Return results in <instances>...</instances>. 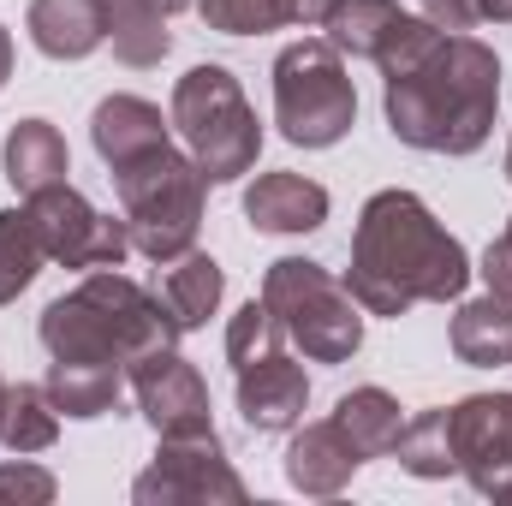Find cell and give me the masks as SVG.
<instances>
[{
    "label": "cell",
    "mask_w": 512,
    "mask_h": 506,
    "mask_svg": "<svg viewBox=\"0 0 512 506\" xmlns=\"http://www.w3.org/2000/svg\"><path fill=\"white\" fill-rule=\"evenodd\" d=\"M274 126L292 149H334L358 126V84L328 36L286 42L274 60Z\"/></svg>",
    "instance_id": "cell-7"
},
{
    "label": "cell",
    "mask_w": 512,
    "mask_h": 506,
    "mask_svg": "<svg viewBox=\"0 0 512 506\" xmlns=\"http://www.w3.org/2000/svg\"><path fill=\"white\" fill-rule=\"evenodd\" d=\"M48 399L60 405V417H78V423H90V417H108L114 405H120V393H126V370L120 364H78V358H48Z\"/></svg>",
    "instance_id": "cell-20"
},
{
    "label": "cell",
    "mask_w": 512,
    "mask_h": 506,
    "mask_svg": "<svg viewBox=\"0 0 512 506\" xmlns=\"http://www.w3.org/2000/svg\"><path fill=\"white\" fill-rule=\"evenodd\" d=\"M447 423H453L459 477L495 501L512 483V393H465L447 411Z\"/></svg>",
    "instance_id": "cell-11"
},
{
    "label": "cell",
    "mask_w": 512,
    "mask_h": 506,
    "mask_svg": "<svg viewBox=\"0 0 512 506\" xmlns=\"http://www.w3.org/2000/svg\"><path fill=\"white\" fill-rule=\"evenodd\" d=\"M334 0H197L203 24L221 30V36H268V30H286V24H304V30H322Z\"/></svg>",
    "instance_id": "cell-22"
},
{
    "label": "cell",
    "mask_w": 512,
    "mask_h": 506,
    "mask_svg": "<svg viewBox=\"0 0 512 506\" xmlns=\"http://www.w3.org/2000/svg\"><path fill=\"white\" fill-rule=\"evenodd\" d=\"M90 143H96V155L108 161V173H120L131 161L167 149V143H173V120H167L149 96L114 90V96H102L96 114H90Z\"/></svg>",
    "instance_id": "cell-15"
},
{
    "label": "cell",
    "mask_w": 512,
    "mask_h": 506,
    "mask_svg": "<svg viewBox=\"0 0 512 506\" xmlns=\"http://www.w3.org/2000/svg\"><path fill=\"white\" fill-rule=\"evenodd\" d=\"M262 304L310 364H352L364 352V304L310 256H274L262 268Z\"/></svg>",
    "instance_id": "cell-6"
},
{
    "label": "cell",
    "mask_w": 512,
    "mask_h": 506,
    "mask_svg": "<svg viewBox=\"0 0 512 506\" xmlns=\"http://www.w3.org/2000/svg\"><path fill=\"white\" fill-rule=\"evenodd\" d=\"M495 501H512V483H507V489H501V495H495Z\"/></svg>",
    "instance_id": "cell-37"
},
{
    "label": "cell",
    "mask_w": 512,
    "mask_h": 506,
    "mask_svg": "<svg viewBox=\"0 0 512 506\" xmlns=\"http://www.w3.org/2000/svg\"><path fill=\"white\" fill-rule=\"evenodd\" d=\"M60 495V477L30 465V453H18V465H0V501H30V506H48Z\"/></svg>",
    "instance_id": "cell-29"
},
{
    "label": "cell",
    "mask_w": 512,
    "mask_h": 506,
    "mask_svg": "<svg viewBox=\"0 0 512 506\" xmlns=\"http://www.w3.org/2000/svg\"><path fill=\"white\" fill-rule=\"evenodd\" d=\"M137 506H239L251 501L245 477L233 471L227 447L215 429H191V435H161L149 471L131 483Z\"/></svg>",
    "instance_id": "cell-8"
},
{
    "label": "cell",
    "mask_w": 512,
    "mask_h": 506,
    "mask_svg": "<svg viewBox=\"0 0 512 506\" xmlns=\"http://www.w3.org/2000/svg\"><path fill=\"white\" fill-rule=\"evenodd\" d=\"M12 66H18V48H12V30L0 24V90H6V78H12Z\"/></svg>",
    "instance_id": "cell-32"
},
{
    "label": "cell",
    "mask_w": 512,
    "mask_h": 506,
    "mask_svg": "<svg viewBox=\"0 0 512 506\" xmlns=\"http://www.w3.org/2000/svg\"><path fill=\"white\" fill-rule=\"evenodd\" d=\"M42 352L48 358H78V364H137L155 346H179V322L161 304V292L137 286L120 268H90L72 292H60L42 322Z\"/></svg>",
    "instance_id": "cell-3"
},
{
    "label": "cell",
    "mask_w": 512,
    "mask_h": 506,
    "mask_svg": "<svg viewBox=\"0 0 512 506\" xmlns=\"http://www.w3.org/2000/svg\"><path fill=\"white\" fill-rule=\"evenodd\" d=\"M358 465H364V453L352 447V435H346L334 417H322V423H298V429H292V447H286V483H292L298 495H310V501H334V495L352 489Z\"/></svg>",
    "instance_id": "cell-14"
},
{
    "label": "cell",
    "mask_w": 512,
    "mask_h": 506,
    "mask_svg": "<svg viewBox=\"0 0 512 506\" xmlns=\"http://www.w3.org/2000/svg\"><path fill=\"white\" fill-rule=\"evenodd\" d=\"M6 393H12V387H6V381H0V429H6Z\"/></svg>",
    "instance_id": "cell-35"
},
{
    "label": "cell",
    "mask_w": 512,
    "mask_h": 506,
    "mask_svg": "<svg viewBox=\"0 0 512 506\" xmlns=\"http://www.w3.org/2000/svg\"><path fill=\"white\" fill-rule=\"evenodd\" d=\"M108 42H114V60L120 66H161L167 48H173V30H167V12L149 6V0H108Z\"/></svg>",
    "instance_id": "cell-24"
},
{
    "label": "cell",
    "mask_w": 512,
    "mask_h": 506,
    "mask_svg": "<svg viewBox=\"0 0 512 506\" xmlns=\"http://www.w3.org/2000/svg\"><path fill=\"white\" fill-rule=\"evenodd\" d=\"M66 173H72V155H66L60 126H48V120H18V126L6 131V185H12L18 197H30V191H42V185H60Z\"/></svg>",
    "instance_id": "cell-21"
},
{
    "label": "cell",
    "mask_w": 512,
    "mask_h": 506,
    "mask_svg": "<svg viewBox=\"0 0 512 506\" xmlns=\"http://www.w3.org/2000/svg\"><path fill=\"white\" fill-rule=\"evenodd\" d=\"M507 185H512V143H507Z\"/></svg>",
    "instance_id": "cell-36"
},
{
    "label": "cell",
    "mask_w": 512,
    "mask_h": 506,
    "mask_svg": "<svg viewBox=\"0 0 512 506\" xmlns=\"http://www.w3.org/2000/svg\"><path fill=\"white\" fill-rule=\"evenodd\" d=\"M42 245L30 233L24 209H0V304H12L18 292H30V280L42 274Z\"/></svg>",
    "instance_id": "cell-27"
},
{
    "label": "cell",
    "mask_w": 512,
    "mask_h": 506,
    "mask_svg": "<svg viewBox=\"0 0 512 506\" xmlns=\"http://www.w3.org/2000/svg\"><path fill=\"white\" fill-rule=\"evenodd\" d=\"M274 352H286V328H280V316L251 298V304H239V316L227 322V364L233 370H245L256 358H274Z\"/></svg>",
    "instance_id": "cell-28"
},
{
    "label": "cell",
    "mask_w": 512,
    "mask_h": 506,
    "mask_svg": "<svg viewBox=\"0 0 512 506\" xmlns=\"http://www.w3.org/2000/svg\"><path fill=\"white\" fill-rule=\"evenodd\" d=\"M423 24H429V18H423V12H405L399 0H334L328 18H322V36H328L340 54H352V60L387 66Z\"/></svg>",
    "instance_id": "cell-13"
},
{
    "label": "cell",
    "mask_w": 512,
    "mask_h": 506,
    "mask_svg": "<svg viewBox=\"0 0 512 506\" xmlns=\"http://www.w3.org/2000/svg\"><path fill=\"white\" fill-rule=\"evenodd\" d=\"M149 6H161V12L173 18V12H185V6H197V0H149Z\"/></svg>",
    "instance_id": "cell-34"
},
{
    "label": "cell",
    "mask_w": 512,
    "mask_h": 506,
    "mask_svg": "<svg viewBox=\"0 0 512 506\" xmlns=\"http://www.w3.org/2000/svg\"><path fill=\"white\" fill-rule=\"evenodd\" d=\"M167 274H161V304L173 310V322L191 334V328H203L215 310H221V292H227V268L215 262L209 251H191L173 256V262H161Z\"/></svg>",
    "instance_id": "cell-19"
},
{
    "label": "cell",
    "mask_w": 512,
    "mask_h": 506,
    "mask_svg": "<svg viewBox=\"0 0 512 506\" xmlns=\"http://www.w3.org/2000/svg\"><path fill=\"white\" fill-rule=\"evenodd\" d=\"M334 197L328 185L304 179V173H256L245 185V215L256 233H280V239H304L328 221Z\"/></svg>",
    "instance_id": "cell-16"
},
{
    "label": "cell",
    "mask_w": 512,
    "mask_h": 506,
    "mask_svg": "<svg viewBox=\"0 0 512 506\" xmlns=\"http://www.w3.org/2000/svg\"><path fill=\"white\" fill-rule=\"evenodd\" d=\"M131 399L143 411V423L155 435H191V429H215L209 417V381L203 370L179 352V346H155L137 364H126Z\"/></svg>",
    "instance_id": "cell-10"
},
{
    "label": "cell",
    "mask_w": 512,
    "mask_h": 506,
    "mask_svg": "<svg viewBox=\"0 0 512 506\" xmlns=\"http://www.w3.org/2000/svg\"><path fill=\"white\" fill-rule=\"evenodd\" d=\"M382 114L405 149L477 155L501 114V54L471 30H423L382 66Z\"/></svg>",
    "instance_id": "cell-1"
},
{
    "label": "cell",
    "mask_w": 512,
    "mask_h": 506,
    "mask_svg": "<svg viewBox=\"0 0 512 506\" xmlns=\"http://www.w3.org/2000/svg\"><path fill=\"white\" fill-rule=\"evenodd\" d=\"M233 376H239V387H233L239 417L251 423L256 435H292L304 423V411H310V376H304V364L292 352L256 358V364L233 370Z\"/></svg>",
    "instance_id": "cell-12"
},
{
    "label": "cell",
    "mask_w": 512,
    "mask_h": 506,
    "mask_svg": "<svg viewBox=\"0 0 512 506\" xmlns=\"http://www.w3.org/2000/svg\"><path fill=\"white\" fill-rule=\"evenodd\" d=\"M167 120L179 131V143L191 149V161L203 167L209 185H233L256 173V155H262V120L245 102L239 78L215 60L191 66L179 84H173V108Z\"/></svg>",
    "instance_id": "cell-5"
},
{
    "label": "cell",
    "mask_w": 512,
    "mask_h": 506,
    "mask_svg": "<svg viewBox=\"0 0 512 506\" xmlns=\"http://www.w3.org/2000/svg\"><path fill=\"white\" fill-rule=\"evenodd\" d=\"M471 251L435 221L417 191H376L352 227L346 286L364 316H405L411 304H459L471 286Z\"/></svg>",
    "instance_id": "cell-2"
},
{
    "label": "cell",
    "mask_w": 512,
    "mask_h": 506,
    "mask_svg": "<svg viewBox=\"0 0 512 506\" xmlns=\"http://www.w3.org/2000/svg\"><path fill=\"white\" fill-rule=\"evenodd\" d=\"M24 30L48 60H90L108 42V0H30Z\"/></svg>",
    "instance_id": "cell-17"
},
{
    "label": "cell",
    "mask_w": 512,
    "mask_h": 506,
    "mask_svg": "<svg viewBox=\"0 0 512 506\" xmlns=\"http://www.w3.org/2000/svg\"><path fill=\"white\" fill-rule=\"evenodd\" d=\"M114 191H120V221H126V233H131V251L149 256L155 268L197 245L209 179L191 161V149L167 143V149L131 161V167L114 173Z\"/></svg>",
    "instance_id": "cell-4"
},
{
    "label": "cell",
    "mask_w": 512,
    "mask_h": 506,
    "mask_svg": "<svg viewBox=\"0 0 512 506\" xmlns=\"http://www.w3.org/2000/svg\"><path fill=\"white\" fill-rule=\"evenodd\" d=\"M393 453H399V471H411V477H423V483H441V477H459V459H453V423H447V405H435V411H417V417H405V429H399V441H393Z\"/></svg>",
    "instance_id": "cell-25"
},
{
    "label": "cell",
    "mask_w": 512,
    "mask_h": 506,
    "mask_svg": "<svg viewBox=\"0 0 512 506\" xmlns=\"http://www.w3.org/2000/svg\"><path fill=\"white\" fill-rule=\"evenodd\" d=\"M483 6V24H512V0H477Z\"/></svg>",
    "instance_id": "cell-33"
},
{
    "label": "cell",
    "mask_w": 512,
    "mask_h": 506,
    "mask_svg": "<svg viewBox=\"0 0 512 506\" xmlns=\"http://www.w3.org/2000/svg\"><path fill=\"white\" fill-rule=\"evenodd\" d=\"M334 423L352 435V447L364 459H382V453H393V441L405 429V411H399V399L387 387H352V393H340Z\"/></svg>",
    "instance_id": "cell-23"
},
{
    "label": "cell",
    "mask_w": 512,
    "mask_h": 506,
    "mask_svg": "<svg viewBox=\"0 0 512 506\" xmlns=\"http://www.w3.org/2000/svg\"><path fill=\"white\" fill-rule=\"evenodd\" d=\"M453 358L471 364V370H507L512 364V298L501 292H483V298H465L453 310Z\"/></svg>",
    "instance_id": "cell-18"
},
{
    "label": "cell",
    "mask_w": 512,
    "mask_h": 506,
    "mask_svg": "<svg viewBox=\"0 0 512 506\" xmlns=\"http://www.w3.org/2000/svg\"><path fill=\"white\" fill-rule=\"evenodd\" d=\"M483 280H489V292H501V298H512V221L501 227V239L483 251V268H477Z\"/></svg>",
    "instance_id": "cell-30"
},
{
    "label": "cell",
    "mask_w": 512,
    "mask_h": 506,
    "mask_svg": "<svg viewBox=\"0 0 512 506\" xmlns=\"http://www.w3.org/2000/svg\"><path fill=\"white\" fill-rule=\"evenodd\" d=\"M60 441V405L48 399V387L36 381H18L6 393V429H0V447L6 453H48Z\"/></svg>",
    "instance_id": "cell-26"
},
{
    "label": "cell",
    "mask_w": 512,
    "mask_h": 506,
    "mask_svg": "<svg viewBox=\"0 0 512 506\" xmlns=\"http://www.w3.org/2000/svg\"><path fill=\"white\" fill-rule=\"evenodd\" d=\"M24 215H30V233H36V245L48 262H60V268H126L131 256V233L126 221H114V215H102L84 191H72L66 179L60 185H42V191H30L24 197Z\"/></svg>",
    "instance_id": "cell-9"
},
{
    "label": "cell",
    "mask_w": 512,
    "mask_h": 506,
    "mask_svg": "<svg viewBox=\"0 0 512 506\" xmlns=\"http://www.w3.org/2000/svg\"><path fill=\"white\" fill-rule=\"evenodd\" d=\"M423 18L435 30H477L483 24V6L477 0H423Z\"/></svg>",
    "instance_id": "cell-31"
}]
</instances>
